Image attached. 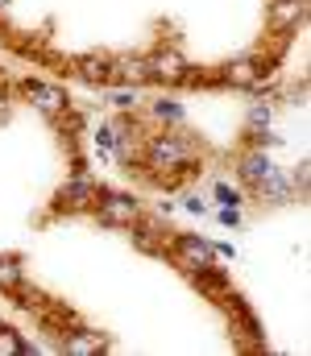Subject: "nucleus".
<instances>
[{
  "instance_id": "nucleus-8",
  "label": "nucleus",
  "mask_w": 311,
  "mask_h": 356,
  "mask_svg": "<svg viewBox=\"0 0 311 356\" xmlns=\"http://www.w3.org/2000/svg\"><path fill=\"white\" fill-rule=\"evenodd\" d=\"M191 277H196V286H200L204 294H212L216 302H224V307L232 302V286H228V277H224V273H216L212 266H207V269H196Z\"/></svg>"
},
{
  "instance_id": "nucleus-14",
  "label": "nucleus",
  "mask_w": 311,
  "mask_h": 356,
  "mask_svg": "<svg viewBox=\"0 0 311 356\" xmlns=\"http://www.w3.org/2000/svg\"><path fill=\"white\" fill-rule=\"evenodd\" d=\"M21 353H29V348L21 344V336L8 332V327H0V356H21Z\"/></svg>"
},
{
  "instance_id": "nucleus-12",
  "label": "nucleus",
  "mask_w": 311,
  "mask_h": 356,
  "mask_svg": "<svg viewBox=\"0 0 311 356\" xmlns=\"http://www.w3.org/2000/svg\"><path fill=\"white\" fill-rule=\"evenodd\" d=\"M63 348H67V353H100L104 348V336L100 332H75V336H67V340H63Z\"/></svg>"
},
{
  "instance_id": "nucleus-10",
  "label": "nucleus",
  "mask_w": 311,
  "mask_h": 356,
  "mask_svg": "<svg viewBox=\"0 0 311 356\" xmlns=\"http://www.w3.org/2000/svg\"><path fill=\"white\" fill-rule=\"evenodd\" d=\"M25 91H29V99L42 108V112H50V116H58L63 108H67V99H63V91H54V88H46V83H25Z\"/></svg>"
},
{
  "instance_id": "nucleus-1",
  "label": "nucleus",
  "mask_w": 311,
  "mask_h": 356,
  "mask_svg": "<svg viewBox=\"0 0 311 356\" xmlns=\"http://www.w3.org/2000/svg\"><path fill=\"white\" fill-rule=\"evenodd\" d=\"M170 257H175V266L183 269H207L212 266V245H204L200 236H179L175 245H170Z\"/></svg>"
},
{
  "instance_id": "nucleus-15",
  "label": "nucleus",
  "mask_w": 311,
  "mask_h": 356,
  "mask_svg": "<svg viewBox=\"0 0 311 356\" xmlns=\"http://www.w3.org/2000/svg\"><path fill=\"white\" fill-rule=\"evenodd\" d=\"M21 286V269L13 261H0V290H17Z\"/></svg>"
},
{
  "instance_id": "nucleus-3",
  "label": "nucleus",
  "mask_w": 311,
  "mask_h": 356,
  "mask_svg": "<svg viewBox=\"0 0 311 356\" xmlns=\"http://www.w3.org/2000/svg\"><path fill=\"white\" fill-rule=\"evenodd\" d=\"M187 162H191V145L175 141V137H158L150 145V166H158V170H175V166H187Z\"/></svg>"
},
{
  "instance_id": "nucleus-13",
  "label": "nucleus",
  "mask_w": 311,
  "mask_h": 356,
  "mask_svg": "<svg viewBox=\"0 0 311 356\" xmlns=\"http://www.w3.org/2000/svg\"><path fill=\"white\" fill-rule=\"evenodd\" d=\"M116 75L129 79V83H150V67H145V58H120V63H116Z\"/></svg>"
},
{
  "instance_id": "nucleus-6",
  "label": "nucleus",
  "mask_w": 311,
  "mask_h": 356,
  "mask_svg": "<svg viewBox=\"0 0 311 356\" xmlns=\"http://www.w3.org/2000/svg\"><path fill=\"white\" fill-rule=\"evenodd\" d=\"M96 203V186L88 182V178H71L63 191H58V211H83V207H92Z\"/></svg>"
},
{
  "instance_id": "nucleus-4",
  "label": "nucleus",
  "mask_w": 311,
  "mask_h": 356,
  "mask_svg": "<svg viewBox=\"0 0 311 356\" xmlns=\"http://www.w3.org/2000/svg\"><path fill=\"white\" fill-rule=\"evenodd\" d=\"M145 67H150V79H154V83H183V75H187V63H183L175 50H158V54H150Z\"/></svg>"
},
{
  "instance_id": "nucleus-11",
  "label": "nucleus",
  "mask_w": 311,
  "mask_h": 356,
  "mask_svg": "<svg viewBox=\"0 0 311 356\" xmlns=\"http://www.w3.org/2000/svg\"><path fill=\"white\" fill-rule=\"evenodd\" d=\"M270 175H274V170H270V158H266V154H245V158H241V178H245L249 186H257L262 178H270Z\"/></svg>"
},
{
  "instance_id": "nucleus-17",
  "label": "nucleus",
  "mask_w": 311,
  "mask_h": 356,
  "mask_svg": "<svg viewBox=\"0 0 311 356\" xmlns=\"http://www.w3.org/2000/svg\"><path fill=\"white\" fill-rule=\"evenodd\" d=\"M112 104H116V108H133V95H129V91H120V95H116Z\"/></svg>"
},
{
  "instance_id": "nucleus-9",
  "label": "nucleus",
  "mask_w": 311,
  "mask_h": 356,
  "mask_svg": "<svg viewBox=\"0 0 311 356\" xmlns=\"http://www.w3.org/2000/svg\"><path fill=\"white\" fill-rule=\"evenodd\" d=\"M75 67H79V75H83L88 83H112V79H116V67H112L108 58H100V54H83Z\"/></svg>"
},
{
  "instance_id": "nucleus-7",
  "label": "nucleus",
  "mask_w": 311,
  "mask_h": 356,
  "mask_svg": "<svg viewBox=\"0 0 311 356\" xmlns=\"http://www.w3.org/2000/svg\"><path fill=\"white\" fill-rule=\"evenodd\" d=\"M303 13H308V0H274V8H270V25H274L278 33H287L291 25L303 21Z\"/></svg>"
},
{
  "instance_id": "nucleus-16",
  "label": "nucleus",
  "mask_w": 311,
  "mask_h": 356,
  "mask_svg": "<svg viewBox=\"0 0 311 356\" xmlns=\"http://www.w3.org/2000/svg\"><path fill=\"white\" fill-rule=\"evenodd\" d=\"M249 116H253V124H270V108H266V104H253Z\"/></svg>"
},
{
  "instance_id": "nucleus-18",
  "label": "nucleus",
  "mask_w": 311,
  "mask_h": 356,
  "mask_svg": "<svg viewBox=\"0 0 311 356\" xmlns=\"http://www.w3.org/2000/svg\"><path fill=\"white\" fill-rule=\"evenodd\" d=\"M4 4H8V0H0V8H4Z\"/></svg>"
},
{
  "instance_id": "nucleus-2",
  "label": "nucleus",
  "mask_w": 311,
  "mask_h": 356,
  "mask_svg": "<svg viewBox=\"0 0 311 356\" xmlns=\"http://www.w3.org/2000/svg\"><path fill=\"white\" fill-rule=\"evenodd\" d=\"M262 71H274V58H266V63H262V58H253V54H249V58H237V63L220 67V79H224V83H237V88H253Z\"/></svg>"
},
{
  "instance_id": "nucleus-5",
  "label": "nucleus",
  "mask_w": 311,
  "mask_h": 356,
  "mask_svg": "<svg viewBox=\"0 0 311 356\" xmlns=\"http://www.w3.org/2000/svg\"><path fill=\"white\" fill-rule=\"evenodd\" d=\"M100 220L112 224V228H133V220H137V199H129V195H104L100 199Z\"/></svg>"
}]
</instances>
